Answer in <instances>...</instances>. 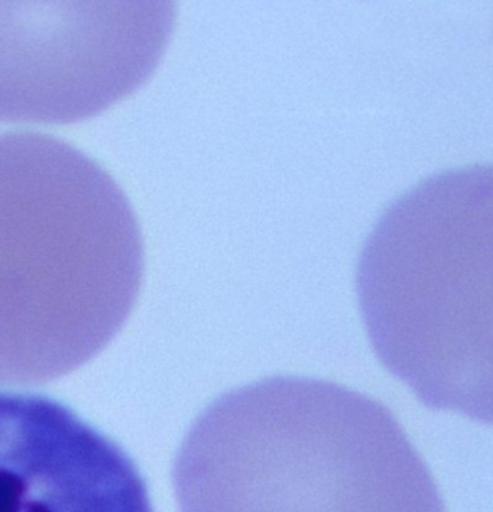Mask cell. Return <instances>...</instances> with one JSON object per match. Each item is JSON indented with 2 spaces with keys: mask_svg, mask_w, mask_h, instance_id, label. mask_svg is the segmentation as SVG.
Here are the masks:
<instances>
[{
  "mask_svg": "<svg viewBox=\"0 0 493 512\" xmlns=\"http://www.w3.org/2000/svg\"><path fill=\"white\" fill-rule=\"evenodd\" d=\"M173 484L180 512H446L397 417L313 378L213 401L178 449Z\"/></svg>",
  "mask_w": 493,
  "mask_h": 512,
  "instance_id": "obj_2",
  "label": "cell"
},
{
  "mask_svg": "<svg viewBox=\"0 0 493 512\" xmlns=\"http://www.w3.org/2000/svg\"><path fill=\"white\" fill-rule=\"evenodd\" d=\"M170 2H0V122L63 125L132 95L160 63Z\"/></svg>",
  "mask_w": 493,
  "mask_h": 512,
  "instance_id": "obj_4",
  "label": "cell"
},
{
  "mask_svg": "<svg viewBox=\"0 0 493 512\" xmlns=\"http://www.w3.org/2000/svg\"><path fill=\"white\" fill-rule=\"evenodd\" d=\"M0 512H154L132 459L66 405L0 392Z\"/></svg>",
  "mask_w": 493,
  "mask_h": 512,
  "instance_id": "obj_5",
  "label": "cell"
},
{
  "mask_svg": "<svg viewBox=\"0 0 493 512\" xmlns=\"http://www.w3.org/2000/svg\"><path fill=\"white\" fill-rule=\"evenodd\" d=\"M376 355L421 403L492 421V168L430 178L394 204L359 262Z\"/></svg>",
  "mask_w": 493,
  "mask_h": 512,
  "instance_id": "obj_3",
  "label": "cell"
},
{
  "mask_svg": "<svg viewBox=\"0 0 493 512\" xmlns=\"http://www.w3.org/2000/svg\"><path fill=\"white\" fill-rule=\"evenodd\" d=\"M138 219L67 142L0 135V384L44 385L96 358L134 310Z\"/></svg>",
  "mask_w": 493,
  "mask_h": 512,
  "instance_id": "obj_1",
  "label": "cell"
}]
</instances>
